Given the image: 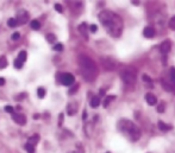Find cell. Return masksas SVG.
Instances as JSON below:
<instances>
[{"label": "cell", "instance_id": "obj_1", "mask_svg": "<svg viewBox=\"0 0 175 153\" xmlns=\"http://www.w3.org/2000/svg\"><path fill=\"white\" fill-rule=\"evenodd\" d=\"M99 20L102 26L112 37H119L123 31V20L118 14L111 11H102L99 14Z\"/></svg>", "mask_w": 175, "mask_h": 153}, {"label": "cell", "instance_id": "obj_2", "mask_svg": "<svg viewBox=\"0 0 175 153\" xmlns=\"http://www.w3.org/2000/svg\"><path fill=\"white\" fill-rule=\"evenodd\" d=\"M77 63H79V68H80V74L87 82H92L97 78L99 70L97 64L92 58H90L86 55H80L77 58Z\"/></svg>", "mask_w": 175, "mask_h": 153}, {"label": "cell", "instance_id": "obj_3", "mask_svg": "<svg viewBox=\"0 0 175 153\" xmlns=\"http://www.w3.org/2000/svg\"><path fill=\"white\" fill-rule=\"evenodd\" d=\"M118 130L122 133L125 134V136L131 141H137L141 138V132L138 130V127L131 121L128 120H122L118 124Z\"/></svg>", "mask_w": 175, "mask_h": 153}, {"label": "cell", "instance_id": "obj_4", "mask_svg": "<svg viewBox=\"0 0 175 153\" xmlns=\"http://www.w3.org/2000/svg\"><path fill=\"white\" fill-rule=\"evenodd\" d=\"M120 78L126 86H133L137 80V72L133 68H125L120 71Z\"/></svg>", "mask_w": 175, "mask_h": 153}, {"label": "cell", "instance_id": "obj_5", "mask_svg": "<svg viewBox=\"0 0 175 153\" xmlns=\"http://www.w3.org/2000/svg\"><path fill=\"white\" fill-rule=\"evenodd\" d=\"M101 65L106 71H113L116 69V67H117V63L112 58L104 57V58H101Z\"/></svg>", "mask_w": 175, "mask_h": 153}, {"label": "cell", "instance_id": "obj_6", "mask_svg": "<svg viewBox=\"0 0 175 153\" xmlns=\"http://www.w3.org/2000/svg\"><path fill=\"white\" fill-rule=\"evenodd\" d=\"M15 21H17V24H20V25H23V24H26L29 21V13L25 10L18 11L17 17H15Z\"/></svg>", "mask_w": 175, "mask_h": 153}, {"label": "cell", "instance_id": "obj_7", "mask_svg": "<svg viewBox=\"0 0 175 153\" xmlns=\"http://www.w3.org/2000/svg\"><path fill=\"white\" fill-rule=\"evenodd\" d=\"M60 80H61V83L65 84V86H71L74 82H75V78L74 76L69 74V72H66V74H62L60 76Z\"/></svg>", "mask_w": 175, "mask_h": 153}, {"label": "cell", "instance_id": "obj_8", "mask_svg": "<svg viewBox=\"0 0 175 153\" xmlns=\"http://www.w3.org/2000/svg\"><path fill=\"white\" fill-rule=\"evenodd\" d=\"M12 119L15 124H18L20 126H24L26 124V118L24 114H20V113H12Z\"/></svg>", "mask_w": 175, "mask_h": 153}, {"label": "cell", "instance_id": "obj_9", "mask_svg": "<svg viewBox=\"0 0 175 153\" xmlns=\"http://www.w3.org/2000/svg\"><path fill=\"white\" fill-rule=\"evenodd\" d=\"M170 47H172V42L169 41V39H167V41H164L162 44H161V52L163 53V55H166V53H168L169 51H170Z\"/></svg>", "mask_w": 175, "mask_h": 153}, {"label": "cell", "instance_id": "obj_10", "mask_svg": "<svg viewBox=\"0 0 175 153\" xmlns=\"http://www.w3.org/2000/svg\"><path fill=\"white\" fill-rule=\"evenodd\" d=\"M77 110V104L75 102H70L67 104V113L68 115H74Z\"/></svg>", "mask_w": 175, "mask_h": 153}, {"label": "cell", "instance_id": "obj_11", "mask_svg": "<svg viewBox=\"0 0 175 153\" xmlns=\"http://www.w3.org/2000/svg\"><path fill=\"white\" fill-rule=\"evenodd\" d=\"M145 101H147L148 104H150V106H154V104L157 103L156 96H155L154 94H151V93H148V94L145 95Z\"/></svg>", "mask_w": 175, "mask_h": 153}, {"label": "cell", "instance_id": "obj_12", "mask_svg": "<svg viewBox=\"0 0 175 153\" xmlns=\"http://www.w3.org/2000/svg\"><path fill=\"white\" fill-rule=\"evenodd\" d=\"M79 31H80L81 36L86 39V41H88V32H87V24L86 23H82L80 26H79Z\"/></svg>", "mask_w": 175, "mask_h": 153}, {"label": "cell", "instance_id": "obj_13", "mask_svg": "<svg viewBox=\"0 0 175 153\" xmlns=\"http://www.w3.org/2000/svg\"><path fill=\"white\" fill-rule=\"evenodd\" d=\"M143 35H144L145 38H153L155 35V30L151 26H147L144 30H143Z\"/></svg>", "mask_w": 175, "mask_h": 153}, {"label": "cell", "instance_id": "obj_14", "mask_svg": "<svg viewBox=\"0 0 175 153\" xmlns=\"http://www.w3.org/2000/svg\"><path fill=\"white\" fill-rule=\"evenodd\" d=\"M90 104H91L92 108L99 107V104H100V98H99V96H93V98L91 99V101H90Z\"/></svg>", "mask_w": 175, "mask_h": 153}, {"label": "cell", "instance_id": "obj_15", "mask_svg": "<svg viewBox=\"0 0 175 153\" xmlns=\"http://www.w3.org/2000/svg\"><path fill=\"white\" fill-rule=\"evenodd\" d=\"M157 126H158V128H160L161 131H169V130H172V126L164 124L163 121H161V120L157 122Z\"/></svg>", "mask_w": 175, "mask_h": 153}, {"label": "cell", "instance_id": "obj_16", "mask_svg": "<svg viewBox=\"0 0 175 153\" xmlns=\"http://www.w3.org/2000/svg\"><path fill=\"white\" fill-rule=\"evenodd\" d=\"M38 141H39V135H38V134H35V135H32V136H30V139H29L28 144H30V145H32V146H35V145H36Z\"/></svg>", "mask_w": 175, "mask_h": 153}, {"label": "cell", "instance_id": "obj_17", "mask_svg": "<svg viewBox=\"0 0 175 153\" xmlns=\"http://www.w3.org/2000/svg\"><path fill=\"white\" fill-rule=\"evenodd\" d=\"M30 26H31L32 30H39L41 29V23H39L38 20H36V19H34V20L30 21Z\"/></svg>", "mask_w": 175, "mask_h": 153}, {"label": "cell", "instance_id": "obj_18", "mask_svg": "<svg viewBox=\"0 0 175 153\" xmlns=\"http://www.w3.org/2000/svg\"><path fill=\"white\" fill-rule=\"evenodd\" d=\"M162 86H163V88H164V90H166V92H173V90L175 89V88H174L170 83H168L167 81H164V80L162 81Z\"/></svg>", "mask_w": 175, "mask_h": 153}, {"label": "cell", "instance_id": "obj_19", "mask_svg": "<svg viewBox=\"0 0 175 153\" xmlns=\"http://www.w3.org/2000/svg\"><path fill=\"white\" fill-rule=\"evenodd\" d=\"M26 57H28L26 51H24V50H23V51H20V52H19V55H18V58H17V59H18V61H20L22 63H24V62L26 61Z\"/></svg>", "mask_w": 175, "mask_h": 153}, {"label": "cell", "instance_id": "obj_20", "mask_svg": "<svg viewBox=\"0 0 175 153\" xmlns=\"http://www.w3.org/2000/svg\"><path fill=\"white\" fill-rule=\"evenodd\" d=\"M7 67V59L5 56H1L0 57V69H5Z\"/></svg>", "mask_w": 175, "mask_h": 153}, {"label": "cell", "instance_id": "obj_21", "mask_svg": "<svg viewBox=\"0 0 175 153\" xmlns=\"http://www.w3.org/2000/svg\"><path fill=\"white\" fill-rule=\"evenodd\" d=\"M46 41L49 42L50 44H54L55 42H56V36L52 35V33H49V35H46Z\"/></svg>", "mask_w": 175, "mask_h": 153}, {"label": "cell", "instance_id": "obj_22", "mask_svg": "<svg viewBox=\"0 0 175 153\" xmlns=\"http://www.w3.org/2000/svg\"><path fill=\"white\" fill-rule=\"evenodd\" d=\"M37 94L39 96V99H43L44 96H45V89H44V88H42V87H39L38 89H37Z\"/></svg>", "mask_w": 175, "mask_h": 153}, {"label": "cell", "instance_id": "obj_23", "mask_svg": "<svg viewBox=\"0 0 175 153\" xmlns=\"http://www.w3.org/2000/svg\"><path fill=\"white\" fill-rule=\"evenodd\" d=\"M7 25H9L10 27H15L18 24H17V21H15L14 18H10L9 20H7Z\"/></svg>", "mask_w": 175, "mask_h": 153}, {"label": "cell", "instance_id": "obj_24", "mask_svg": "<svg viewBox=\"0 0 175 153\" xmlns=\"http://www.w3.org/2000/svg\"><path fill=\"white\" fill-rule=\"evenodd\" d=\"M25 150L28 153H35L36 150H35V146H32V145H30V144H26L25 145Z\"/></svg>", "mask_w": 175, "mask_h": 153}, {"label": "cell", "instance_id": "obj_25", "mask_svg": "<svg viewBox=\"0 0 175 153\" xmlns=\"http://www.w3.org/2000/svg\"><path fill=\"white\" fill-rule=\"evenodd\" d=\"M113 99H116V96H107V98L105 99V101H104V107L107 108V107H108V104H110V102L112 101Z\"/></svg>", "mask_w": 175, "mask_h": 153}, {"label": "cell", "instance_id": "obj_26", "mask_svg": "<svg viewBox=\"0 0 175 153\" xmlns=\"http://www.w3.org/2000/svg\"><path fill=\"white\" fill-rule=\"evenodd\" d=\"M168 25H169V27H170L172 30L175 31V17H172V18H170V20H169V23H168Z\"/></svg>", "mask_w": 175, "mask_h": 153}, {"label": "cell", "instance_id": "obj_27", "mask_svg": "<svg viewBox=\"0 0 175 153\" xmlns=\"http://www.w3.org/2000/svg\"><path fill=\"white\" fill-rule=\"evenodd\" d=\"M169 76H170V78H172V81L175 82V68H174V67H172L170 70H169Z\"/></svg>", "mask_w": 175, "mask_h": 153}, {"label": "cell", "instance_id": "obj_28", "mask_svg": "<svg viewBox=\"0 0 175 153\" xmlns=\"http://www.w3.org/2000/svg\"><path fill=\"white\" fill-rule=\"evenodd\" d=\"M23 64H24V63H22L20 61L15 59V61H14V68H15V69H22V68H23Z\"/></svg>", "mask_w": 175, "mask_h": 153}, {"label": "cell", "instance_id": "obj_29", "mask_svg": "<svg viewBox=\"0 0 175 153\" xmlns=\"http://www.w3.org/2000/svg\"><path fill=\"white\" fill-rule=\"evenodd\" d=\"M77 89H79V84H75L73 88H71V89L69 90V94L70 95H73V94H75L76 92H77Z\"/></svg>", "mask_w": 175, "mask_h": 153}, {"label": "cell", "instance_id": "obj_30", "mask_svg": "<svg viewBox=\"0 0 175 153\" xmlns=\"http://www.w3.org/2000/svg\"><path fill=\"white\" fill-rule=\"evenodd\" d=\"M24 98H26V94L25 93H23V94H19V95H17V96H15V100H17V101H22V100H24Z\"/></svg>", "mask_w": 175, "mask_h": 153}, {"label": "cell", "instance_id": "obj_31", "mask_svg": "<svg viewBox=\"0 0 175 153\" xmlns=\"http://www.w3.org/2000/svg\"><path fill=\"white\" fill-rule=\"evenodd\" d=\"M54 50L55 51H62L63 50V45L62 44H56L54 46Z\"/></svg>", "mask_w": 175, "mask_h": 153}, {"label": "cell", "instance_id": "obj_32", "mask_svg": "<svg viewBox=\"0 0 175 153\" xmlns=\"http://www.w3.org/2000/svg\"><path fill=\"white\" fill-rule=\"evenodd\" d=\"M19 38H20V33H19V32H14V33L12 35V39H13V41H18Z\"/></svg>", "mask_w": 175, "mask_h": 153}, {"label": "cell", "instance_id": "obj_33", "mask_svg": "<svg viewBox=\"0 0 175 153\" xmlns=\"http://www.w3.org/2000/svg\"><path fill=\"white\" fill-rule=\"evenodd\" d=\"M5 110H6L7 113H11V114H12V113H14V108H13L12 106H6V107H5Z\"/></svg>", "mask_w": 175, "mask_h": 153}, {"label": "cell", "instance_id": "obj_34", "mask_svg": "<svg viewBox=\"0 0 175 153\" xmlns=\"http://www.w3.org/2000/svg\"><path fill=\"white\" fill-rule=\"evenodd\" d=\"M157 112H158V113H163V112H164V103H161L160 106L157 107Z\"/></svg>", "mask_w": 175, "mask_h": 153}, {"label": "cell", "instance_id": "obj_35", "mask_svg": "<svg viewBox=\"0 0 175 153\" xmlns=\"http://www.w3.org/2000/svg\"><path fill=\"white\" fill-rule=\"evenodd\" d=\"M90 30H91V32H93V33H95V32L98 31V26H97V25H94V24H93V25H91Z\"/></svg>", "mask_w": 175, "mask_h": 153}, {"label": "cell", "instance_id": "obj_36", "mask_svg": "<svg viewBox=\"0 0 175 153\" xmlns=\"http://www.w3.org/2000/svg\"><path fill=\"white\" fill-rule=\"evenodd\" d=\"M55 10H56V11H59L60 13L63 11V9H62V6L60 5V4H55Z\"/></svg>", "mask_w": 175, "mask_h": 153}, {"label": "cell", "instance_id": "obj_37", "mask_svg": "<svg viewBox=\"0 0 175 153\" xmlns=\"http://www.w3.org/2000/svg\"><path fill=\"white\" fill-rule=\"evenodd\" d=\"M143 80H144V81H145V82H149V83H150V82H151V78H150V77H149L148 75H145V74H144V75H143Z\"/></svg>", "mask_w": 175, "mask_h": 153}, {"label": "cell", "instance_id": "obj_38", "mask_svg": "<svg viewBox=\"0 0 175 153\" xmlns=\"http://www.w3.org/2000/svg\"><path fill=\"white\" fill-rule=\"evenodd\" d=\"M4 84H5V78L0 77V86H4Z\"/></svg>", "mask_w": 175, "mask_h": 153}, {"label": "cell", "instance_id": "obj_39", "mask_svg": "<svg viewBox=\"0 0 175 153\" xmlns=\"http://www.w3.org/2000/svg\"><path fill=\"white\" fill-rule=\"evenodd\" d=\"M62 121H63V114H60V124H59L60 126L62 125Z\"/></svg>", "mask_w": 175, "mask_h": 153}, {"label": "cell", "instance_id": "obj_40", "mask_svg": "<svg viewBox=\"0 0 175 153\" xmlns=\"http://www.w3.org/2000/svg\"><path fill=\"white\" fill-rule=\"evenodd\" d=\"M99 94H100V96H102V95H105V89H100V92H99Z\"/></svg>", "mask_w": 175, "mask_h": 153}, {"label": "cell", "instance_id": "obj_41", "mask_svg": "<svg viewBox=\"0 0 175 153\" xmlns=\"http://www.w3.org/2000/svg\"><path fill=\"white\" fill-rule=\"evenodd\" d=\"M34 118H35V119H36V120H37V119H39V118H41V116H39V115H38V114H35V115H34Z\"/></svg>", "mask_w": 175, "mask_h": 153}, {"label": "cell", "instance_id": "obj_42", "mask_svg": "<svg viewBox=\"0 0 175 153\" xmlns=\"http://www.w3.org/2000/svg\"><path fill=\"white\" fill-rule=\"evenodd\" d=\"M107 153H110V152H107Z\"/></svg>", "mask_w": 175, "mask_h": 153}]
</instances>
